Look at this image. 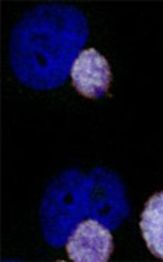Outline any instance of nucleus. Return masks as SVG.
<instances>
[{
  "label": "nucleus",
  "instance_id": "obj_1",
  "mask_svg": "<svg viewBox=\"0 0 163 262\" xmlns=\"http://www.w3.org/2000/svg\"><path fill=\"white\" fill-rule=\"evenodd\" d=\"M87 37L86 18L75 6L47 3L28 10L10 34L13 75L24 86L37 91L60 88Z\"/></svg>",
  "mask_w": 163,
  "mask_h": 262
},
{
  "label": "nucleus",
  "instance_id": "obj_2",
  "mask_svg": "<svg viewBox=\"0 0 163 262\" xmlns=\"http://www.w3.org/2000/svg\"><path fill=\"white\" fill-rule=\"evenodd\" d=\"M87 214H90V177L77 169L63 172L50 184L42 198L44 239L51 246H63Z\"/></svg>",
  "mask_w": 163,
  "mask_h": 262
},
{
  "label": "nucleus",
  "instance_id": "obj_3",
  "mask_svg": "<svg viewBox=\"0 0 163 262\" xmlns=\"http://www.w3.org/2000/svg\"><path fill=\"white\" fill-rule=\"evenodd\" d=\"M90 177V219L99 220L109 230L120 226L128 214L124 187L120 178L102 168L95 169Z\"/></svg>",
  "mask_w": 163,
  "mask_h": 262
},
{
  "label": "nucleus",
  "instance_id": "obj_4",
  "mask_svg": "<svg viewBox=\"0 0 163 262\" xmlns=\"http://www.w3.org/2000/svg\"><path fill=\"white\" fill-rule=\"evenodd\" d=\"M73 262H106L114 251L111 230L96 219L82 220L66 242Z\"/></svg>",
  "mask_w": 163,
  "mask_h": 262
},
{
  "label": "nucleus",
  "instance_id": "obj_5",
  "mask_svg": "<svg viewBox=\"0 0 163 262\" xmlns=\"http://www.w3.org/2000/svg\"><path fill=\"white\" fill-rule=\"evenodd\" d=\"M72 82L80 95L99 99L108 94L111 84V67L105 57L95 48L82 50L72 66Z\"/></svg>",
  "mask_w": 163,
  "mask_h": 262
},
{
  "label": "nucleus",
  "instance_id": "obj_6",
  "mask_svg": "<svg viewBox=\"0 0 163 262\" xmlns=\"http://www.w3.org/2000/svg\"><path fill=\"white\" fill-rule=\"evenodd\" d=\"M140 229L149 251L163 259V191L156 192L146 203Z\"/></svg>",
  "mask_w": 163,
  "mask_h": 262
}]
</instances>
